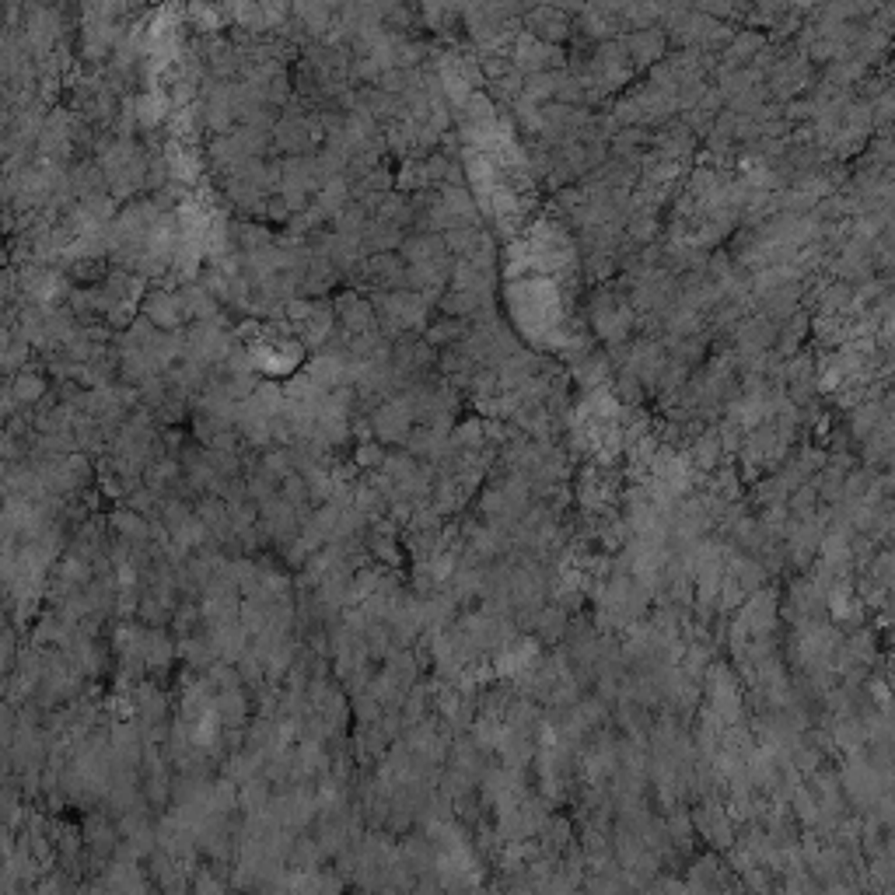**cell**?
Here are the masks:
<instances>
[{"instance_id":"obj_1","label":"cell","mask_w":895,"mask_h":895,"mask_svg":"<svg viewBox=\"0 0 895 895\" xmlns=\"http://www.w3.org/2000/svg\"><path fill=\"white\" fill-rule=\"evenodd\" d=\"M413 410L410 403L403 399V395H395V399H385L378 410L371 413V431L375 437L382 441V444H406L413 434Z\"/></svg>"},{"instance_id":"obj_2","label":"cell","mask_w":895,"mask_h":895,"mask_svg":"<svg viewBox=\"0 0 895 895\" xmlns=\"http://www.w3.org/2000/svg\"><path fill=\"white\" fill-rule=\"evenodd\" d=\"M333 308H336L339 329L350 333V336H364V333H375V329H378L375 305H371V297H364V294H357V291L336 294Z\"/></svg>"},{"instance_id":"obj_3","label":"cell","mask_w":895,"mask_h":895,"mask_svg":"<svg viewBox=\"0 0 895 895\" xmlns=\"http://www.w3.org/2000/svg\"><path fill=\"white\" fill-rule=\"evenodd\" d=\"M144 315L161 329V333H179V326L182 322H190L186 318V308H182V297L179 291H151L144 297Z\"/></svg>"},{"instance_id":"obj_4","label":"cell","mask_w":895,"mask_h":895,"mask_svg":"<svg viewBox=\"0 0 895 895\" xmlns=\"http://www.w3.org/2000/svg\"><path fill=\"white\" fill-rule=\"evenodd\" d=\"M403 263L406 267H427V263H434L441 256H448V245H444V235H406V242H403Z\"/></svg>"},{"instance_id":"obj_5","label":"cell","mask_w":895,"mask_h":895,"mask_svg":"<svg viewBox=\"0 0 895 895\" xmlns=\"http://www.w3.org/2000/svg\"><path fill=\"white\" fill-rule=\"evenodd\" d=\"M179 297H182V308H186L190 322H220V301L203 284H186Z\"/></svg>"},{"instance_id":"obj_6","label":"cell","mask_w":895,"mask_h":895,"mask_svg":"<svg viewBox=\"0 0 895 895\" xmlns=\"http://www.w3.org/2000/svg\"><path fill=\"white\" fill-rule=\"evenodd\" d=\"M7 392L22 403L24 410L28 406H39L43 403V395H46V382H43V375H35V371H18L15 378H7Z\"/></svg>"},{"instance_id":"obj_7","label":"cell","mask_w":895,"mask_h":895,"mask_svg":"<svg viewBox=\"0 0 895 895\" xmlns=\"http://www.w3.org/2000/svg\"><path fill=\"white\" fill-rule=\"evenodd\" d=\"M465 329H469L465 318H448V315H444V318H437L434 326H427V343H431L434 350L437 346H448V350H452V346H459V339L465 336Z\"/></svg>"},{"instance_id":"obj_8","label":"cell","mask_w":895,"mask_h":895,"mask_svg":"<svg viewBox=\"0 0 895 895\" xmlns=\"http://www.w3.org/2000/svg\"><path fill=\"white\" fill-rule=\"evenodd\" d=\"M480 242H483L480 228H455V231H448V235H444L448 252H459L462 259H469V256L480 248Z\"/></svg>"},{"instance_id":"obj_9","label":"cell","mask_w":895,"mask_h":895,"mask_svg":"<svg viewBox=\"0 0 895 895\" xmlns=\"http://www.w3.org/2000/svg\"><path fill=\"white\" fill-rule=\"evenodd\" d=\"M385 448H382V441H361L357 444V452H354V462L364 465V469H382L385 465Z\"/></svg>"}]
</instances>
